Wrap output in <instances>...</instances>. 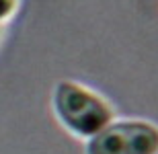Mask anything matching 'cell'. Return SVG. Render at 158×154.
I'll return each mask as SVG.
<instances>
[{"label":"cell","mask_w":158,"mask_h":154,"mask_svg":"<svg viewBox=\"0 0 158 154\" xmlns=\"http://www.w3.org/2000/svg\"><path fill=\"white\" fill-rule=\"evenodd\" d=\"M52 111L66 134L86 142L117 117L115 105L101 90L80 80H60L52 90Z\"/></svg>","instance_id":"6da1fadb"},{"label":"cell","mask_w":158,"mask_h":154,"mask_svg":"<svg viewBox=\"0 0 158 154\" xmlns=\"http://www.w3.org/2000/svg\"><path fill=\"white\" fill-rule=\"evenodd\" d=\"M84 154H158V123L146 117H115L84 142Z\"/></svg>","instance_id":"7a4b0ae2"},{"label":"cell","mask_w":158,"mask_h":154,"mask_svg":"<svg viewBox=\"0 0 158 154\" xmlns=\"http://www.w3.org/2000/svg\"><path fill=\"white\" fill-rule=\"evenodd\" d=\"M19 6H21V0H0V29L17 15Z\"/></svg>","instance_id":"3957f363"},{"label":"cell","mask_w":158,"mask_h":154,"mask_svg":"<svg viewBox=\"0 0 158 154\" xmlns=\"http://www.w3.org/2000/svg\"><path fill=\"white\" fill-rule=\"evenodd\" d=\"M0 31H2V29H0Z\"/></svg>","instance_id":"277c9868"}]
</instances>
